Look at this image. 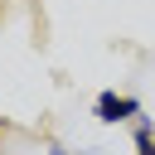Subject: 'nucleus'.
Listing matches in <instances>:
<instances>
[{"label": "nucleus", "instance_id": "2", "mask_svg": "<svg viewBox=\"0 0 155 155\" xmlns=\"http://www.w3.org/2000/svg\"><path fill=\"white\" fill-rule=\"evenodd\" d=\"M136 150H140V155H155V140H150V126H140V131H136Z\"/></svg>", "mask_w": 155, "mask_h": 155}, {"label": "nucleus", "instance_id": "1", "mask_svg": "<svg viewBox=\"0 0 155 155\" xmlns=\"http://www.w3.org/2000/svg\"><path fill=\"white\" fill-rule=\"evenodd\" d=\"M136 111H140L136 97H116V92H102V97H97V121H126V116H136Z\"/></svg>", "mask_w": 155, "mask_h": 155}]
</instances>
